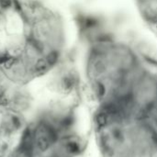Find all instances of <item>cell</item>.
Returning <instances> with one entry per match:
<instances>
[{"mask_svg": "<svg viewBox=\"0 0 157 157\" xmlns=\"http://www.w3.org/2000/svg\"><path fill=\"white\" fill-rule=\"evenodd\" d=\"M98 91H99V94H100V95L104 94V86L101 84L98 85Z\"/></svg>", "mask_w": 157, "mask_h": 157, "instance_id": "obj_6", "label": "cell"}, {"mask_svg": "<svg viewBox=\"0 0 157 157\" xmlns=\"http://www.w3.org/2000/svg\"><path fill=\"white\" fill-rule=\"evenodd\" d=\"M56 133L53 128L42 125L36 132V144L40 151H44L56 140Z\"/></svg>", "mask_w": 157, "mask_h": 157, "instance_id": "obj_2", "label": "cell"}, {"mask_svg": "<svg viewBox=\"0 0 157 157\" xmlns=\"http://www.w3.org/2000/svg\"><path fill=\"white\" fill-rule=\"evenodd\" d=\"M68 151L72 153H76L79 151V146L76 143H69L67 144Z\"/></svg>", "mask_w": 157, "mask_h": 157, "instance_id": "obj_5", "label": "cell"}, {"mask_svg": "<svg viewBox=\"0 0 157 157\" xmlns=\"http://www.w3.org/2000/svg\"><path fill=\"white\" fill-rule=\"evenodd\" d=\"M54 14L40 0H0V74L24 83L58 63Z\"/></svg>", "mask_w": 157, "mask_h": 157, "instance_id": "obj_1", "label": "cell"}, {"mask_svg": "<svg viewBox=\"0 0 157 157\" xmlns=\"http://www.w3.org/2000/svg\"><path fill=\"white\" fill-rule=\"evenodd\" d=\"M109 114L107 112H106V111L99 113L97 115V121L98 125L100 127H103V126L107 125V121H109Z\"/></svg>", "mask_w": 157, "mask_h": 157, "instance_id": "obj_4", "label": "cell"}, {"mask_svg": "<svg viewBox=\"0 0 157 157\" xmlns=\"http://www.w3.org/2000/svg\"><path fill=\"white\" fill-rule=\"evenodd\" d=\"M78 23L82 29L86 30V29L93 28L97 23V21L94 18H90V17H80L78 19Z\"/></svg>", "mask_w": 157, "mask_h": 157, "instance_id": "obj_3", "label": "cell"}]
</instances>
